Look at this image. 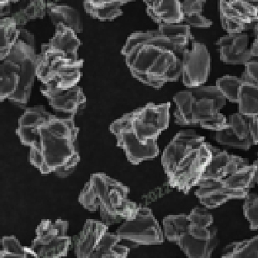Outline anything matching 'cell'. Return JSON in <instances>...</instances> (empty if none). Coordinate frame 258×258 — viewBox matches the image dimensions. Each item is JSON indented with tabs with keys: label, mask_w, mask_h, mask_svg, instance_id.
<instances>
[{
	"label": "cell",
	"mask_w": 258,
	"mask_h": 258,
	"mask_svg": "<svg viewBox=\"0 0 258 258\" xmlns=\"http://www.w3.org/2000/svg\"><path fill=\"white\" fill-rule=\"evenodd\" d=\"M16 134L23 145L30 148V163L43 175L54 173L58 177H67L81 161L74 116L54 115L42 105L26 108Z\"/></svg>",
	"instance_id": "obj_1"
},
{
	"label": "cell",
	"mask_w": 258,
	"mask_h": 258,
	"mask_svg": "<svg viewBox=\"0 0 258 258\" xmlns=\"http://www.w3.org/2000/svg\"><path fill=\"white\" fill-rule=\"evenodd\" d=\"M194 37L185 24H161L157 30L132 33L122 54L134 78L146 86L161 89L181 76L183 54Z\"/></svg>",
	"instance_id": "obj_2"
},
{
	"label": "cell",
	"mask_w": 258,
	"mask_h": 258,
	"mask_svg": "<svg viewBox=\"0 0 258 258\" xmlns=\"http://www.w3.org/2000/svg\"><path fill=\"white\" fill-rule=\"evenodd\" d=\"M170 108V102L149 103L111 123L109 130L115 136L117 146L122 148L132 164L139 165L158 156L157 139L168 127Z\"/></svg>",
	"instance_id": "obj_3"
},
{
	"label": "cell",
	"mask_w": 258,
	"mask_h": 258,
	"mask_svg": "<svg viewBox=\"0 0 258 258\" xmlns=\"http://www.w3.org/2000/svg\"><path fill=\"white\" fill-rule=\"evenodd\" d=\"M212 159L211 144L192 129L179 132L161 156L168 184L184 194L198 184Z\"/></svg>",
	"instance_id": "obj_4"
},
{
	"label": "cell",
	"mask_w": 258,
	"mask_h": 258,
	"mask_svg": "<svg viewBox=\"0 0 258 258\" xmlns=\"http://www.w3.org/2000/svg\"><path fill=\"white\" fill-rule=\"evenodd\" d=\"M37 60L34 35L20 28L19 41L1 64V102L8 99L20 108L26 106L37 76Z\"/></svg>",
	"instance_id": "obj_5"
},
{
	"label": "cell",
	"mask_w": 258,
	"mask_h": 258,
	"mask_svg": "<svg viewBox=\"0 0 258 258\" xmlns=\"http://www.w3.org/2000/svg\"><path fill=\"white\" fill-rule=\"evenodd\" d=\"M208 210L196 207L189 215H168L163 219L164 233L189 258H210L218 245V230Z\"/></svg>",
	"instance_id": "obj_6"
},
{
	"label": "cell",
	"mask_w": 258,
	"mask_h": 258,
	"mask_svg": "<svg viewBox=\"0 0 258 258\" xmlns=\"http://www.w3.org/2000/svg\"><path fill=\"white\" fill-rule=\"evenodd\" d=\"M130 189L104 173H95L79 195V202L90 211L99 210L102 222L110 226L134 218L139 206L128 199Z\"/></svg>",
	"instance_id": "obj_7"
},
{
	"label": "cell",
	"mask_w": 258,
	"mask_h": 258,
	"mask_svg": "<svg viewBox=\"0 0 258 258\" xmlns=\"http://www.w3.org/2000/svg\"><path fill=\"white\" fill-rule=\"evenodd\" d=\"M173 100L176 105L174 112L176 124L199 125L215 132L228 126V120L220 113L227 99L216 86L188 88L176 93Z\"/></svg>",
	"instance_id": "obj_8"
},
{
	"label": "cell",
	"mask_w": 258,
	"mask_h": 258,
	"mask_svg": "<svg viewBox=\"0 0 258 258\" xmlns=\"http://www.w3.org/2000/svg\"><path fill=\"white\" fill-rule=\"evenodd\" d=\"M254 173L252 164L221 180L199 182L196 196L207 209L219 207L230 200L245 199L255 184Z\"/></svg>",
	"instance_id": "obj_9"
},
{
	"label": "cell",
	"mask_w": 258,
	"mask_h": 258,
	"mask_svg": "<svg viewBox=\"0 0 258 258\" xmlns=\"http://www.w3.org/2000/svg\"><path fill=\"white\" fill-rule=\"evenodd\" d=\"M83 64V59L75 62L44 43L41 53L37 54V77L43 85L73 87L81 80Z\"/></svg>",
	"instance_id": "obj_10"
},
{
	"label": "cell",
	"mask_w": 258,
	"mask_h": 258,
	"mask_svg": "<svg viewBox=\"0 0 258 258\" xmlns=\"http://www.w3.org/2000/svg\"><path fill=\"white\" fill-rule=\"evenodd\" d=\"M69 223L62 219H43L36 229L32 240V250L40 258H60L67 256L72 245V238L67 235Z\"/></svg>",
	"instance_id": "obj_11"
},
{
	"label": "cell",
	"mask_w": 258,
	"mask_h": 258,
	"mask_svg": "<svg viewBox=\"0 0 258 258\" xmlns=\"http://www.w3.org/2000/svg\"><path fill=\"white\" fill-rule=\"evenodd\" d=\"M122 240L138 245H159L163 243L164 234L152 210L139 206L133 219L125 220L116 231Z\"/></svg>",
	"instance_id": "obj_12"
},
{
	"label": "cell",
	"mask_w": 258,
	"mask_h": 258,
	"mask_svg": "<svg viewBox=\"0 0 258 258\" xmlns=\"http://www.w3.org/2000/svg\"><path fill=\"white\" fill-rule=\"evenodd\" d=\"M215 139L221 145L249 150L258 144V116L233 113L228 118L227 127L216 132Z\"/></svg>",
	"instance_id": "obj_13"
},
{
	"label": "cell",
	"mask_w": 258,
	"mask_h": 258,
	"mask_svg": "<svg viewBox=\"0 0 258 258\" xmlns=\"http://www.w3.org/2000/svg\"><path fill=\"white\" fill-rule=\"evenodd\" d=\"M183 84L188 88L200 87L207 81L211 70V56L205 44L193 40L191 47L182 54Z\"/></svg>",
	"instance_id": "obj_14"
},
{
	"label": "cell",
	"mask_w": 258,
	"mask_h": 258,
	"mask_svg": "<svg viewBox=\"0 0 258 258\" xmlns=\"http://www.w3.org/2000/svg\"><path fill=\"white\" fill-rule=\"evenodd\" d=\"M219 10L222 28L228 34L242 33L258 19L257 9L247 0L219 1Z\"/></svg>",
	"instance_id": "obj_15"
},
{
	"label": "cell",
	"mask_w": 258,
	"mask_h": 258,
	"mask_svg": "<svg viewBox=\"0 0 258 258\" xmlns=\"http://www.w3.org/2000/svg\"><path fill=\"white\" fill-rule=\"evenodd\" d=\"M40 90L48 99L51 108L56 112L69 113L70 116H74L86 107L87 99L82 88L80 86L62 89L42 84Z\"/></svg>",
	"instance_id": "obj_16"
},
{
	"label": "cell",
	"mask_w": 258,
	"mask_h": 258,
	"mask_svg": "<svg viewBox=\"0 0 258 258\" xmlns=\"http://www.w3.org/2000/svg\"><path fill=\"white\" fill-rule=\"evenodd\" d=\"M212 159L205 169L199 182L215 181L233 175L245 166H248V160L234 155L228 154L225 151L211 145Z\"/></svg>",
	"instance_id": "obj_17"
},
{
	"label": "cell",
	"mask_w": 258,
	"mask_h": 258,
	"mask_svg": "<svg viewBox=\"0 0 258 258\" xmlns=\"http://www.w3.org/2000/svg\"><path fill=\"white\" fill-rule=\"evenodd\" d=\"M46 14V2L4 0L0 2V15L4 18H12L16 21L19 28H23L28 22L42 19Z\"/></svg>",
	"instance_id": "obj_18"
},
{
	"label": "cell",
	"mask_w": 258,
	"mask_h": 258,
	"mask_svg": "<svg viewBox=\"0 0 258 258\" xmlns=\"http://www.w3.org/2000/svg\"><path fill=\"white\" fill-rule=\"evenodd\" d=\"M249 36L243 33L227 34L217 41L220 59L228 64H246L251 59V51L247 48Z\"/></svg>",
	"instance_id": "obj_19"
},
{
	"label": "cell",
	"mask_w": 258,
	"mask_h": 258,
	"mask_svg": "<svg viewBox=\"0 0 258 258\" xmlns=\"http://www.w3.org/2000/svg\"><path fill=\"white\" fill-rule=\"evenodd\" d=\"M108 227L99 220L87 219L83 229L73 237L75 254L77 258H89Z\"/></svg>",
	"instance_id": "obj_20"
},
{
	"label": "cell",
	"mask_w": 258,
	"mask_h": 258,
	"mask_svg": "<svg viewBox=\"0 0 258 258\" xmlns=\"http://www.w3.org/2000/svg\"><path fill=\"white\" fill-rule=\"evenodd\" d=\"M46 46L58 51L72 61H79L78 49L81 45V40L72 28L62 23L55 26V35L49 40Z\"/></svg>",
	"instance_id": "obj_21"
},
{
	"label": "cell",
	"mask_w": 258,
	"mask_h": 258,
	"mask_svg": "<svg viewBox=\"0 0 258 258\" xmlns=\"http://www.w3.org/2000/svg\"><path fill=\"white\" fill-rule=\"evenodd\" d=\"M147 5L148 16L155 22L161 24H180L183 23L184 14L181 2L174 1H144Z\"/></svg>",
	"instance_id": "obj_22"
},
{
	"label": "cell",
	"mask_w": 258,
	"mask_h": 258,
	"mask_svg": "<svg viewBox=\"0 0 258 258\" xmlns=\"http://www.w3.org/2000/svg\"><path fill=\"white\" fill-rule=\"evenodd\" d=\"M46 13L54 25L62 23L72 28L76 34L83 32V21L79 12L69 5L53 1L46 2Z\"/></svg>",
	"instance_id": "obj_23"
},
{
	"label": "cell",
	"mask_w": 258,
	"mask_h": 258,
	"mask_svg": "<svg viewBox=\"0 0 258 258\" xmlns=\"http://www.w3.org/2000/svg\"><path fill=\"white\" fill-rule=\"evenodd\" d=\"M129 1H104L86 0L84 1V9L88 14L100 21H111L122 14V7Z\"/></svg>",
	"instance_id": "obj_24"
},
{
	"label": "cell",
	"mask_w": 258,
	"mask_h": 258,
	"mask_svg": "<svg viewBox=\"0 0 258 258\" xmlns=\"http://www.w3.org/2000/svg\"><path fill=\"white\" fill-rule=\"evenodd\" d=\"M121 241L116 233L106 232L89 258H127L130 248L120 244Z\"/></svg>",
	"instance_id": "obj_25"
},
{
	"label": "cell",
	"mask_w": 258,
	"mask_h": 258,
	"mask_svg": "<svg viewBox=\"0 0 258 258\" xmlns=\"http://www.w3.org/2000/svg\"><path fill=\"white\" fill-rule=\"evenodd\" d=\"M20 28L12 18L0 20V60H5L13 46L19 41Z\"/></svg>",
	"instance_id": "obj_26"
},
{
	"label": "cell",
	"mask_w": 258,
	"mask_h": 258,
	"mask_svg": "<svg viewBox=\"0 0 258 258\" xmlns=\"http://www.w3.org/2000/svg\"><path fill=\"white\" fill-rule=\"evenodd\" d=\"M222 258H258V236L228 245L223 250Z\"/></svg>",
	"instance_id": "obj_27"
},
{
	"label": "cell",
	"mask_w": 258,
	"mask_h": 258,
	"mask_svg": "<svg viewBox=\"0 0 258 258\" xmlns=\"http://www.w3.org/2000/svg\"><path fill=\"white\" fill-rule=\"evenodd\" d=\"M237 104L241 114L258 116V88L243 82L240 89Z\"/></svg>",
	"instance_id": "obj_28"
},
{
	"label": "cell",
	"mask_w": 258,
	"mask_h": 258,
	"mask_svg": "<svg viewBox=\"0 0 258 258\" xmlns=\"http://www.w3.org/2000/svg\"><path fill=\"white\" fill-rule=\"evenodd\" d=\"M242 79L236 76H225L218 79L216 87L221 91L226 99L232 103H238L239 92L242 86Z\"/></svg>",
	"instance_id": "obj_29"
},
{
	"label": "cell",
	"mask_w": 258,
	"mask_h": 258,
	"mask_svg": "<svg viewBox=\"0 0 258 258\" xmlns=\"http://www.w3.org/2000/svg\"><path fill=\"white\" fill-rule=\"evenodd\" d=\"M243 212L251 230L258 229V195L250 194L244 199Z\"/></svg>",
	"instance_id": "obj_30"
},
{
	"label": "cell",
	"mask_w": 258,
	"mask_h": 258,
	"mask_svg": "<svg viewBox=\"0 0 258 258\" xmlns=\"http://www.w3.org/2000/svg\"><path fill=\"white\" fill-rule=\"evenodd\" d=\"M183 24L194 28H209L212 26L213 22L202 15L201 13H193V14H185L183 19Z\"/></svg>",
	"instance_id": "obj_31"
},
{
	"label": "cell",
	"mask_w": 258,
	"mask_h": 258,
	"mask_svg": "<svg viewBox=\"0 0 258 258\" xmlns=\"http://www.w3.org/2000/svg\"><path fill=\"white\" fill-rule=\"evenodd\" d=\"M242 82L251 84L258 88V62L249 61L245 64V70L242 73Z\"/></svg>",
	"instance_id": "obj_32"
},
{
	"label": "cell",
	"mask_w": 258,
	"mask_h": 258,
	"mask_svg": "<svg viewBox=\"0 0 258 258\" xmlns=\"http://www.w3.org/2000/svg\"><path fill=\"white\" fill-rule=\"evenodd\" d=\"M205 1H184L181 2V10L183 14H193V13H203Z\"/></svg>",
	"instance_id": "obj_33"
},
{
	"label": "cell",
	"mask_w": 258,
	"mask_h": 258,
	"mask_svg": "<svg viewBox=\"0 0 258 258\" xmlns=\"http://www.w3.org/2000/svg\"><path fill=\"white\" fill-rule=\"evenodd\" d=\"M251 59L250 61H256L258 62V38H256L253 43L251 45Z\"/></svg>",
	"instance_id": "obj_34"
},
{
	"label": "cell",
	"mask_w": 258,
	"mask_h": 258,
	"mask_svg": "<svg viewBox=\"0 0 258 258\" xmlns=\"http://www.w3.org/2000/svg\"><path fill=\"white\" fill-rule=\"evenodd\" d=\"M253 166H255V173H254V183L258 184V153L257 159L253 162Z\"/></svg>",
	"instance_id": "obj_35"
},
{
	"label": "cell",
	"mask_w": 258,
	"mask_h": 258,
	"mask_svg": "<svg viewBox=\"0 0 258 258\" xmlns=\"http://www.w3.org/2000/svg\"><path fill=\"white\" fill-rule=\"evenodd\" d=\"M250 28H252V29H253L254 37H255V39H256V38H258V19H256V21L254 22L252 24H251Z\"/></svg>",
	"instance_id": "obj_36"
}]
</instances>
